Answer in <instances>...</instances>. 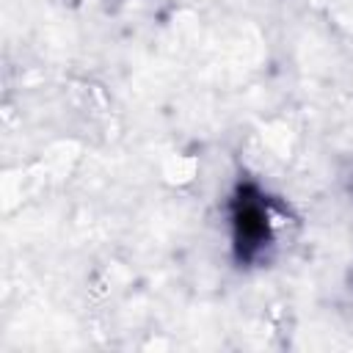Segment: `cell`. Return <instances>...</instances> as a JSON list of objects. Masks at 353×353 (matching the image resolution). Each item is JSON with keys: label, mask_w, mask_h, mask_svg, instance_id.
Listing matches in <instances>:
<instances>
[{"label": "cell", "mask_w": 353, "mask_h": 353, "mask_svg": "<svg viewBox=\"0 0 353 353\" xmlns=\"http://www.w3.org/2000/svg\"><path fill=\"white\" fill-rule=\"evenodd\" d=\"M232 256L240 268L262 262L276 245V207L273 199L254 182L240 179L226 201Z\"/></svg>", "instance_id": "6da1fadb"}]
</instances>
